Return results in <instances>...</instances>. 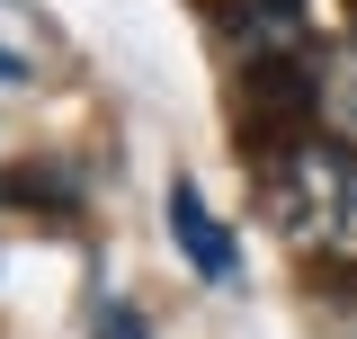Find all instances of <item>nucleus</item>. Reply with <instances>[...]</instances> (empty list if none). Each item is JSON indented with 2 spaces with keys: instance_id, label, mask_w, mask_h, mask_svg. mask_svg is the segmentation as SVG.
Masks as SVG:
<instances>
[{
  "instance_id": "7ed1b4c3",
  "label": "nucleus",
  "mask_w": 357,
  "mask_h": 339,
  "mask_svg": "<svg viewBox=\"0 0 357 339\" xmlns=\"http://www.w3.org/2000/svg\"><path fill=\"white\" fill-rule=\"evenodd\" d=\"M304 98H312V116H321V134L357 152V36L321 45V63H312V89H304Z\"/></svg>"
},
{
  "instance_id": "20e7f679",
  "label": "nucleus",
  "mask_w": 357,
  "mask_h": 339,
  "mask_svg": "<svg viewBox=\"0 0 357 339\" xmlns=\"http://www.w3.org/2000/svg\"><path fill=\"white\" fill-rule=\"evenodd\" d=\"M54 63V18L36 0H0V81H36Z\"/></svg>"
},
{
  "instance_id": "f257e3e1",
  "label": "nucleus",
  "mask_w": 357,
  "mask_h": 339,
  "mask_svg": "<svg viewBox=\"0 0 357 339\" xmlns=\"http://www.w3.org/2000/svg\"><path fill=\"white\" fill-rule=\"evenodd\" d=\"M268 223L304 259H357V152L331 134H295L268 152Z\"/></svg>"
},
{
  "instance_id": "39448f33",
  "label": "nucleus",
  "mask_w": 357,
  "mask_h": 339,
  "mask_svg": "<svg viewBox=\"0 0 357 339\" xmlns=\"http://www.w3.org/2000/svg\"><path fill=\"white\" fill-rule=\"evenodd\" d=\"M98 339H143V331H134L126 303H98Z\"/></svg>"
},
{
  "instance_id": "f03ea898",
  "label": "nucleus",
  "mask_w": 357,
  "mask_h": 339,
  "mask_svg": "<svg viewBox=\"0 0 357 339\" xmlns=\"http://www.w3.org/2000/svg\"><path fill=\"white\" fill-rule=\"evenodd\" d=\"M170 232H178V250H188V268H197V277H215V286H232V277H241L232 232L215 223V206H206L188 179H170Z\"/></svg>"
}]
</instances>
